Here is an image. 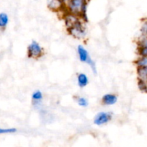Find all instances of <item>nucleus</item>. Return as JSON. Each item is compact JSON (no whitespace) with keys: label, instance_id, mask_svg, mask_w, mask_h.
<instances>
[{"label":"nucleus","instance_id":"nucleus-4","mask_svg":"<svg viewBox=\"0 0 147 147\" xmlns=\"http://www.w3.org/2000/svg\"><path fill=\"white\" fill-rule=\"evenodd\" d=\"M27 54L29 58L38 59L44 55V50L40 43L36 40H33L27 46Z\"/></svg>","mask_w":147,"mask_h":147},{"label":"nucleus","instance_id":"nucleus-13","mask_svg":"<svg viewBox=\"0 0 147 147\" xmlns=\"http://www.w3.org/2000/svg\"><path fill=\"white\" fill-rule=\"evenodd\" d=\"M76 101L78 106L82 108H86L89 106V101H88L87 98L84 96H77L76 98Z\"/></svg>","mask_w":147,"mask_h":147},{"label":"nucleus","instance_id":"nucleus-12","mask_svg":"<svg viewBox=\"0 0 147 147\" xmlns=\"http://www.w3.org/2000/svg\"><path fill=\"white\" fill-rule=\"evenodd\" d=\"M137 73L139 80L147 81V67L137 68Z\"/></svg>","mask_w":147,"mask_h":147},{"label":"nucleus","instance_id":"nucleus-7","mask_svg":"<svg viewBox=\"0 0 147 147\" xmlns=\"http://www.w3.org/2000/svg\"><path fill=\"white\" fill-rule=\"evenodd\" d=\"M137 50L140 57H147V37L143 36L139 39Z\"/></svg>","mask_w":147,"mask_h":147},{"label":"nucleus","instance_id":"nucleus-16","mask_svg":"<svg viewBox=\"0 0 147 147\" xmlns=\"http://www.w3.org/2000/svg\"><path fill=\"white\" fill-rule=\"evenodd\" d=\"M146 92L147 93V81H146Z\"/></svg>","mask_w":147,"mask_h":147},{"label":"nucleus","instance_id":"nucleus-8","mask_svg":"<svg viewBox=\"0 0 147 147\" xmlns=\"http://www.w3.org/2000/svg\"><path fill=\"white\" fill-rule=\"evenodd\" d=\"M118 101V96L114 93H106L101 99V103L105 106H113Z\"/></svg>","mask_w":147,"mask_h":147},{"label":"nucleus","instance_id":"nucleus-9","mask_svg":"<svg viewBox=\"0 0 147 147\" xmlns=\"http://www.w3.org/2000/svg\"><path fill=\"white\" fill-rule=\"evenodd\" d=\"M48 7L53 11H61L63 8V1L62 0H47Z\"/></svg>","mask_w":147,"mask_h":147},{"label":"nucleus","instance_id":"nucleus-1","mask_svg":"<svg viewBox=\"0 0 147 147\" xmlns=\"http://www.w3.org/2000/svg\"><path fill=\"white\" fill-rule=\"evenodd\" d=\"M86 0H69L68 4V12L78 16L85 20L86 18Z\"/></svg>","mask_w":147,"mask_h":147},{"label":"nucleus","instance_id":"nucleus-11","mask_svg":"<svg viewBox=\"0 0 147 147\" xmlns=\"http://www.w3.org/2000/svg\"><path fill=\"white\" fill-rule=\"evenodd\" d=\"M9 23V17L6 13H0V28L4 29Z\"/></svg>","mask_w":147,"mask_h":147},{"label":"nucleus","instance_id":"nucleus-3","mask_svg":"<svg viewBox=\"0 0 147 147\" xmlns=\"http://www.w3.org/2000/svg\"><path fill=\"white\" fill-rule=\"evenodd\" d=\"M67 31L70 35L78 40L84 39L86 35V27H85L84 23L81 21V20L76 22L69 29H67Z\"/></svg>","mask_w":147,"mask_h":147},{"label":"nucleus","instance_id":"nucleus-2","mask_svg":"<svg viewBox=\"0 0 147 147\" xmlns=\"http://www.w3.org/2000/svg\"><path fill=\"white\" fill-rule=\"evenodd\" d=\"M76 51H77V55H78V57H79V60H80L82 63L87 64L88 65L91 67V69H92L94 74L96 75L97 74L96 64H95V62L92 60V57H91L90 55H89L87 50H86L83 45H79L77 46Z\"/></svg>","mask_w":147,"mask_h":147},{"label":"nucleus","instance_id":"nucleus-10","mask_svg":"<svg viewBox=\"0 0 147 147\" xmlns=\"http://www.w3.org/2000/svg\"><path fill=\"white\" fill-rule=\"evenodd\" d=\"M76 82H77V85L79 88H84L89 83V78L85 73H79L76 76Z\"/></svg>","mask_w":147,"mask_h":147},{"label":"nucleus","instance_id":"nucleus-5","mask_svg":"<svg viewBox=\"0 0 147 147\" xmlns=\"http://www.w3.org/2000/svg\"><path fill=\"white\" fill-rule=\"evenodd\" d=\"M112 116H113V114L112 112L100 111L95 115L93 119V123L96 126H103L111 121V120L112 119Z\"/></svg>","mask_w":147,"mask_h":147},{"label":"nucleus","instance_id":"nucleus-15","mask_svg":"<svg viewBox=\"0 0 147 147\" xmlns=\"http://www.w3.org/2000/svg\"><path fill=\"white\" fill-rule=\"evenodd\" d=\"M17 132V129L14 128H10V129H1L0 128V134H12Z\"/></svg>","mask_w":147,"mask_h":147},{"label":"nucleus","instance_id":"nucleus-14","mask_svg":"<svg viewBox=\"0 0 147 147\" xmlns=\"http://www.w3.org/2000/svg\"><path fill=\"white\" fill-rule=\"evenodd\" d=\"M135 65H136L138 68L147 67V57H138L135 61Z\"/></svg>","mask_w":147,"mask_h":147},{"label":"nucleus","instance_id":"nucleus-6","mask_svg":"<svg viewBox=\"0 0 147 147\" xmlns=\"http://www.w3.org/2000/svg\"><path fill=\"white\" fill-rule=\"evenodd\" d=\"M32 103L35 109H41L43 100V94L40 90H35L31 96Z\"/></svg>","mask_w":147,"mask_h":147}]
</instances>
